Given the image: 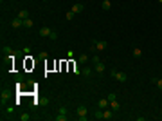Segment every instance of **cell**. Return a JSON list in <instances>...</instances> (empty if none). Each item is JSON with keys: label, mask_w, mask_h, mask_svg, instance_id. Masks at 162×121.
<instances>
[{"label": "cell", "mask_w": 162, "mask_h": 121, "mask_svg": "<svg viewBox=\"0 0 162 121\" xmlns=\"http://www.w3.org/2000/svg\"><path fill=\"white\" fill-rule=\"evenodd\" d=\"M110 76L115 80V82H119V83H126L128 82V74H126V72H121V71H115V69L110 71Z\"/></svg>", "instance_id": "6da1fadb"}, {"label": "cell", "mask_w": 162, "mask_h": 121, "mask_svg": "<svg viewBox=\"0 0 162 121\" xmlns=\"http://www.w3.org/2000/svg\"><path fill=\"white\" fill-rule=\"evenodd\" d=\"M106 47H108V44L105 42V40H92V49H94V52H103Z\"/></svg>", "instance_id": "7a4b0ae2"}, {"label": "cell", "mask_w": 162, "mask_h": 121, "mask_svg": "<svg viewBox=\"0 0 162 121\" xmlns=\"http://www.w3.org/2000/svg\"><path fill=\"white\" fill-rule=\"evenodd\" d=\"M76 114H78V119L79 121H86V119H88V109H86L85 105H79Z\"/></svg>", "instance_id": "3957f363"}, {"label": "cell", "mask_w": 162, "mask_h": 121, "mask_svg": "<svg viewBox=\"0 0 162 121\" xmlns=\"http://www.w3.org/2000/svg\"><path fill=\"white\" fill-rule=\"evenodd\" d=\"M38 35L42 36V38H51L52 29H51V27H40V29H38Z\"/></svg>", "instance_id": "277c9868"}, {"label": "cell", "mask_w": 162, "mask_h": 121, "mask_svg": "<svg viewBox=\"0 0 162 121\" xmlns=\"http://www.w3.org/2000/svg\"><path fill=\"white\" fill-rule=\"evenodd\" d=\"M11 27H13V29H20V27H24V20H20V18L16 16V18L11 22Z\"/></svg>", "instance_id": "5b68a950"}, {"label": "cell", "mask_w": 162, "mask_h": 121, "mask_svg": "<svg viewBox=\"0 0 162 121\" xmlns=\"http://www.w3.org/2000/svg\"><path fill=\"white\" fill-rule=\"evenodd\" d=\"M70 11H74L76 15H78V13H83V11H85V5H83V4H74Z\"/></svg>", "instance_id": "8992f818"}, {"label": "cell", "mask_w": 162, "mask_h": 121, "mask_svg": "<svg viewBox=\"0 0 162 121\" xmlns=\"http://www.w3.org/2000/svg\"><path fill=\"white\" fill-rule=\"evenodd\" d=\"M108 103H110V101H108V98H103V99H99V101H97V109H101V110H105Z\"/></svg>", "instance_id": "52a82bcc"}, {"label": "cell", "mask_w": 162, "mask_h": 121, "mask_svg": "<svg viewBox=\"0 0 162 121\" xmlns=\"http://www.w3.org/2000/svg\"><path fill=\"white\" fill-rule=\"evenodd\" d=\"M18 18H20V20H25V18H29V11H27V9L18 11Z\"/></svg>", "instance_id": "ba28073f"}, {"label": "cell", "mask_w": 162, "mask_h": 121, "mask_svg": "<svg viewBox=\"0 0 162 121\" xmlns=\"http://www.w3.org/2000/svg\"><path fill=\"white\" fill-rule=\"evenodd\" d=\"M101 7H103L105 11H110V9H112V2H110V0H103V4H101Z\"/></svg>", "instance_id": "9c48e42d"}, {"label": "cell", "mask_w": 162, "mask_h": 121, "mask_svg": "<svg viewBox=\"0 0 162 121\" xmlns=\"http://www.w3.org/2000/svg\"><path fill=\"white\" fill-rule=\"evenodd\" d=\"M113 118V110H103V119H112Z\"/></svg>", "instance_id": "30bf717a"}, {"label": "cell", "mask_w": 162, "mask_h": 121, "mask_svg": "<svg viewBox=\"0 0 162 121\" xmlns=\"http://www.w3.org/2000/svg\"><path fill=\"white\" fill-rule=\"evenodd\" d=\"M94 67H96V72H105V63H103V62L94 63Z\"/></svg>", "instance_id": "8fae6325"}, {"label": "cell", "mask_w": 162, "mask_h": 121, "mask_svg": "<svg viewBox=\"0 0 162 121\" xmlns=\"http://www.w3.org/2000/svg\"><path fill=\"white\" fill-rule=\"evenodd\" d=\"M92 67H83V72H81V74H83V76H86V78H88V76H92Z\"/></svg>", "instance_id": "7c38bea8"}, {"label": "cell", "mask_w": 162, "mask_h": 121, "mask_svg": "<svg viewBox=\"0 0 162 121\" xmlns=\"http://www.w3.org/2000/svg\"><path fill=\"white\" fill-rule=\"evenodd\" d=\"M90 60H92V63H99V62H101V56H99V52H94V54L90 56Z\"/></svg>", "instance_id": "4fadbf2b"}, {"label": "cell", "mask_w": 162, "mask_h": 121, "mask_svg": "<svg viewBox=\"0 0 162 121\" xmlns=\"http://www.w3.org/2000/svg\"><path fill=\"white\" fill-rule=\"evenodd\" d=\"M151 83H155V85H157L159 89L162 90V80H160V78H155V76H153V78H151Z\"/></svg>", "instance_id": "5bb4252c"}, {"label": "cell", "mask_w": 162, "mask_h": 121, "mask_svg": "<svg viewBox=\"0 0 162 121\" xmlns=\"http://www.w3.org/2000/svg\"><path fill=\"white\" fill-rule=\"evenodd\" d=\"M0 98H2V105H4V103L9 99V92H7V90H2V94H0Z\"/></svg>", "instance_id": "9a60e30c"}, {"label": "cell", "mask_w": 162, "mask_h": 121, "mask_svg": "<svg viewBox=\"0 0 162 121\" xmlns=\"http://www.w3.org/2000/svg\"><path fill=\"white\" fill-rule=\"evenodd\" d=\"M86 60H88V54H86V52H83V54H79L78 62H79V63H86Z\"/></svg>", "instance_id": "2e32d148"}, {"label": "cell", "mask_w": 162, "mask_h": 121, "mask_svg": "<svg viewBox=\"0 0 162 121\" xmlns=\"http://www.w3.org/2000/svg\"><path fill=\"white\" fill-rule=\"evenodd\" d=\"M29 119H31V114H29V112L20 114V121H29Z\"/></svg>", "instance_id": "e0dca14e"}, {"label": "cell", "mask_w": 162, "mask_h": 121, "mask_svg": "<svg viewBox=\"0 0 162 121\" xmlns=\"http://www.w3.org/2000/svg\"><path fill=\"white\" fill-rule=\"evenodd\" d=\"M133 56H142V49H140V47H133Z\"/></svg>", "instance_id": "ac0fdd59"}, {"label": "cell", "mask_w": 162, "mask_h": 121, "mask_svg": "<svg viewBox=\"0 0 162 121\" xmlns=\"http://www.w3.org/2000/svg\"><path fill=\"white\" fill-rule=\"evenodd\" d=\"M32 25H34V22H32L31 18H25L24 20V27H32Z\"/></svg>", "instance_id": "d6986e66"}, {"label": "cell", "mask_w": 162, "mask_h": 121, "mask_svg": "<svg viewBox=\"0 0 162 121\" xmlns=\"http://www.w3.org/2000/svg\"><path fill=\"white\" fill-rule=\"evenodd\" d=\"M74 15H76V13H74V11H67V13H65V18H67V20H69V22H70V20H74Z\"/></svg>", "instance_id": "ffe728a7"}, {"label": "cell", "mask_w": 162, "mask_h": 121, "mask_svg": "<svg viewBox=\"0 0 162 121\" xmlns=\"http://www.w3.org/2000/svg\"><path fill=\"white\" fill-rule=\"evenodd\" d=\"M110 107H112V110H119V101H115V99H113V101H110Z\"/></svg>", "instance_id": "44dd1931"}, {"label": "cell", "mask_w": 162, "mask_h": 121, "mask_svg": "<svg viewBox=\"0 0 162 121\" xmlns=\"http://www.w3.org/2000/svg\"><path fill=\"white\" fill-rule=\"evenodd\" d=\"M38 58H42V60H47V58H49V54H47L45 51H42V52H38Z\"/></svg>", "instance_id": "7402d4cb"}, {"label": "cell", "mask_w": 162, "mask_h": 121, "mask_svg": "<svg viewBox=\"0 0 162 121\" xmlns=\"http://www.w3.org/2000/svg\"><path fill=\"white\" fill-rule=\"evenodd\" d=\"M67 118H69V116H63V114H59V116H56V121H67Z\"/></svg>", "instance_id": "603a6c76"}, {"label": "cell", "mask_w": 162, "mask_h": 121, "mask_svg": "<svg viewBox=\"0 0 162 121\" xmlns=\"http://www.w3.org/2000/svg\"><path fill=\"white\" fill-rule=\"evenodd\" d=\"M106 98H108V101H113V99H117V96H115V94H113V92H112V94H108Z\"/></svg>", "instance_id": "cb8c5ba5"}, {"label": "cell", "mask_w": 162, "mask_h": 121, "mask_svg": "<svg viewBox=\"0 0 162 121\" xmlns=\"http://www.w3.org/2000/svg\"><path fill=\"white\" fill-rule=\"evenodd\" d=\"M59 114H63V116H67V109H65V107H59Z\"/></svg>", "instance_id": "d4e9b609"}, {"label": "cell", "mask_w": 162, "mask_h": 121, "mask_svg": "<svg viewBox=\"0 0 162 121\" xmlns=\"http://www.w3.org/2000/svg\"><path fill=\"white\" fill-rule=\"evenodd\" d=\"M51 40H58V33H56V31H52V35H51Z\"/></svg>", "instance_id": "484cf974"}, {"label": "cell", "mask_w": 162, "mask_h": 121, "mask_svg": "<svg viewBox=\"0 0 162 121\" xmlns=\"http://www.w3.org/2000/svg\"><path fill=\"white\" fill-rule=\"evenodd\" d=\"M157 2H159V4H162V0H157Z\"/></svg>", "instance_id": "4316f807"}, {"label": "cell", "mask_w": 162, "mask_h": 121, "mask_svg": "<svg viewBox=\"0 0 162 121\" xmlns=\"http://www.w3.org/2000/svg\"><path fill=\"white\" fill-rule=\"evenodd\" d=\"M43 2H47V0H43Z\"/></svg>", "instance_id": "83f0119b"}]
</instances>
